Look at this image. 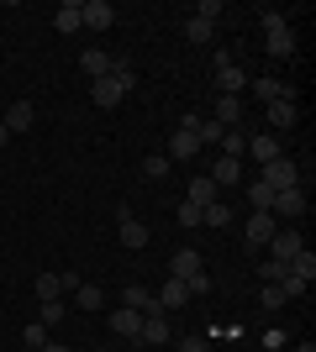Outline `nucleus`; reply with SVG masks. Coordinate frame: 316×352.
<instances>
[{
  "label": "nucleus",
  "mask_w": 316,
  "mask_h": 352,
  "mask_svg": "<svg viewBox=\"0 0 316 352\" xmlns=\"http://www.w3.org/2000/svg\"><path fill=\"white\" fill-rule=\"evenodd\" d=\"M264 53L269 58H290L295 53V32L285 27V11H264Z\"/></svg>",
  "instance_id": "f257e3e1"
},
{
  "label": "nucleus",
  "mask_w": 316,
  "mask_h": 352,
  "mask_svg": "<svg viewBox=\"0 0 316 352\" xmlns=\"http://www.w3.org/2000/svg\"><path fill=\"white\" fill-rule=\"evenodd\" d=\"M258 184H269L274 195H280V190H301V163H295V158H274V163H264Z\"/></svg>",
  "instance_id": "f03ea898"
},
{
  "label": "nucleus",
  "mask_w": 316,
  "mask_h": 352,
  "mask_svg": "<svg viewBox=\"0 0 316 352\" xmlns=\"http://www.w3.org/2000/svg\"><path fill=\"white\" fill-rule=\"evenodd\" d=\"M174 331H169V310H153L143 316V331H137V347H169Z\"/></svg>",
  "instance_id": "7ed1b4c3"
},
{
  "label": "nucleus",
  "mask_w": 316,
  "mask_h": 352,
  "mask_svg": "<svg viewBox=\"0 0 316 352\" xmlns=\"http://www.w3.org/2000/svg\"><path fill=\"white\" fill-rule=\"evenodd\" d=\"M79 21L90 32H105V27H116V6L111 0H79Z\"/></svg>",
  "instance_id": "20e7f679"
},
{
  "label": "nucleus",
  "mask_w": 316,
  "mask_h": 352,
  "mask_svg": "<svg viewBox=\"0 0 316 352\" xmlns=\"http://www.w3.org/2000/svg\"><path fill=\"white\" fill-rule=\"evenodd\" d=\"M274 232H280V221H274L269 210H253V216H248V226H242V242H248V248H269Z\"/></svg>",
  "instance_id": "39448f33"
},
{
  "label": "nucleus",
  "mask_w": 316,
  "mask_h": 352,
  "mask_svg": "<svg viewBox=\"0 0 316 352\" xmlns=\"http://www.w3.org/2000/svg\"><path fill=\"white\" fill-rule=\"evenodd\" d=\"M301 248H306V236L295 232V226H280V232L269 236V258H274V263H290Z\"/></svg>",
  "instance_id": "423d86ee"
},
{
  "label": "nucleus",
  "mask_w": 316,
  "mask_h": 352,
  "mask_svg": "<svg viewBox=\"0 0 316 352\" xmlns=\"http://www.w3.org/2000/svg\"><path fill=\"white\" fill-rule=\"evenodd\" d=\"M216 85H222V95H242V89H248L242 63L238 58H216Z\"/></svg>",
  "instance_id": "0eeeda50"
},
{
  "label": "nucleus",
  "mask_w": 316,
  "mask_h": 352,
  "mask_svg": "<svg viewBox=\"0 0 316 352\" xmlns=\"http://www.w3.org/2000/svg\"><path fill=\"white\" fill-rule=\"evenodd\" d=\"M269 216L301 221V216H306V190H280V195H274V206H269Z\"/></svg>",
  "instance_id": "6e6552de"
},
{
  "label": "nucleus",
  "mask_w": 316,
  "mask_h": 352,
  "mask_svg": "<svg viewBox=\"0 0 316 352\" xmlns=\"http://www.w3.org/2000/svg\"><path fill=\"white\" fill-rule=\"evenodd\" d=\"M116 226H121V242H127L132 252H137V248H148V226H143V221H137L127 206L116 210Z\"/></svg>",
  "instance_id": "1a4fd4ad"
},
{
  "label": "nucleus",
  "mask_w": 316,
  "mask_h": 352,
  "mask_svg": "<svg viewBox=\"0 0 316 352\" xmlns=\"http://www.w3.org/2000/svg\"><path fill=\"white\" fill-rule=\"evenodd\" d=\"M196 274H206V268H200V252H196V248H180V252H174V263H169V279L190 284Z\"/></svg>",
  "instance_id": "9d476101"
},
{
  "label": "nucleus",
  "mask_w": 316,
  "mask_h": 352,
  "mask_svg": "<svg viewBox=\"0 0 316 352\" xmlns=\"http://www.w3.org/2000/svg\"><path fill=\"white\" fill-rule=\"evenodd\" d=\"M248 153H253L258 168L274 163V158H285V153H280V137H269V132H248Z\"/></svg>",
  "instance_id": "9b49d317"
},
{
  "label": "nucleus",
  "mask_w": 316,
  "mask_h": 352,
  "mask_svg": "<svg viewBox=\"0 0 316 352\" xmlns=\"http://www.w3.org/2000/svg\"><path fill=\"white\" fill-rule=\"evenodd\" d=\"M32 121H37V105L32 100H11V111H6V132H32Z\"/></svg>",
  "instance_id": "f8f14e48"
},
{
  "label": "nucleus",
  "mask_w": 316,
  "mask_h": 352,
  "mask_svg": "<svg viewBox=\"0 0 316 352\" xmlns=\"http://www.w3.org/2000/svg\"><path fill=\"white\" fill-rule=\"evenodd\" d=\"M248 89H253L258 100H295V89H290V85H280V79H269V74L248 79Z\"/></svg>",
  "instance_id": "ddd939ff"
},
{
  "label": "nucleus",
  "mask_w": 316,
  "mask_h": 352,
  "mask_svg": "<svg viewBox=\"0 0 316 352\" xmlns=\"http://www.w3.org/2000/svg\"><path fill=\"white\" fill-rule=\"evenodd\" d=\"M196 153H200L196 132H185V126H180V132L169 137V153H164V158H169V163H174V158H180V163H190V158H196Z\"/></svg>",
  "instance_id": "4468645a"
},
{
  "label": "nucleus",
  "mask_w": 316,
  "mask_h": 352,
  "mask_svg": "<svg viewBox=\"0 0 316 352\" xmlns=\"http://www.w3.org/2000/svg\"><path fill=\"white\" fill-rule=\"evenodd\" d=\"M211 121H216V126H242V95H222Z\"/></svg>",
  "instance_id": "2eb2a0df"
},
{
  "label": "nucleus",
  "mask_w": 316,
  "mask_h": 352,
  "mask_svg": "<svg viewBox=\"0 0 316 352\" xmlns=\"http://www.w3.org/2000/svg\"><path fill=\"white\" fill-rule=\"evenodd\" d=\"M295 116H301V111H295V100H269V126H274V132H290V126H295Z\"/></svg>",
  "instance_id": "dca6fc26"
},
{
  "label": "nucleus",
  "mask_w": 316,
  "mask_h": 352,
  "mask_svg": "<svg viewBox=\"0 0 316 352\" xmlns=\"http://www.w3.org/2000/svg\"><path fill=\"white\" fill-rule=\"evenodd\" d=\"M111 331L137 342V331H143V316H137V310H111Z\"/></svg>",
  "instance_id": "f3484780"
},
{
  "label": "nucleus",
  "mask_w": 316,
  "mask_h": 352,
  "mask_svg": "<svg viewBox=\"0 0 316 352\" xmlns=\"http://www.w3.org/2000/svg\"><path fill=\"white\" fill-rule=\"evenodd\" d=\"M153 300H158V310H180V305H185V300H190V289H185V284H180V279H169V284H164V289L153 294Z\"/></svg>",
  "instance_id": "a211bd4d"
},
{
  "label": "nucleus",
  "mask_w": 316,
  "mask_h": 352,
  "mask_svg": "<svg viewBox=\"0 0 316 352\" xmlns=\"http://www.w3.org/2000/svg\"><path fill=\"white\" fill-rule=\"evenodd\" d=\"M79 69L90 74V79H105V74H111V53H101V47H90V53H79Z\"/></svg>",
  "instance_id": "6ab92c4d"
},
{
  "label": "nucleus",
  "mask_w": 316,
  "mask_h": 352,
  "mask_svg": "<svg viewBox=\"0 0 316 352\" xmlns=\"http://www.w3.org/2000/svg\"><path fill=\"white\" fill-rule=\"evenodd\" d=\"M53 27H59V32H79V27H85V21H79V0H63L59 11H53Z\"/></svg>",
  "instance_id": "aec40b11"
},
{
  "label": "nucleus",
  "mask_w": 316,
  "mask_h": 352,
  "mask_svg": "<svg viewBox=\"0 0 316 352\" xmlns=\"http://www.w3.org/2000/svg\"><path fill=\"white\" fill-rule=\"evenodd\" d=\"M200 226H232V210H227V200H211V206H200Z\"/></svg>",
  "instance_id": "412c9836"
},
{
  "label": "nucleus",
  "mask_w": 316,
  "mask_h": 352,
  "mask_svg": "<svg viewBox=\"0 0 316 352\" xmlns=\"http://www.w3.org/2000/svg\"><path fill=\"white\" fill-rule=\"evenodd\" d=\"M242 153H248V132H242V126H227L222 132V158H242Z\"/></svg>",
  "instance_id": "4be33fe9"
},
{
  "label": "nucleus",
  "mask_w": 316,
  "mask_h": 352,
  "mask_svg": "<svg viewBox=\"0 0 316 352\" xmlns=\"http://www.w3.org/2000/svg\"><path fill=\"white\" fill-rule=\"evenodd\" d=\"M290 274L311 284V279H316V252H311V248H301V252H295V258H290Z\"/></svg>",
  "instance_id": "5701e85b"
},
{
  "label": "nucleus",
  "mask_w": 316,
  "mask_h": 352,
  "mask_svg": "<svg viewBox=\"0 0 316 352\" xmlns=\"http://www.w3.org/2000/svg\"><path fill=\"white\" fill-rule=\"evenodd\" d=\"M185 200H190V206H211V200H216V184H211V179H190Z\"/></svg>",
  "instance_id": "b1692460"
},
{
  "label": "nucleus",
  "mask_w": 316,
  "mask_h": 352,
  "mask_svg": "<svg viewBox=\"0 0 316 352\" xmlns=\"http://www.w3.org/2000/svg\"><path fill=\"white\" fill-rule=\"evenodd\" d=\"M238 179H242V158H222L216 174H211V184H238Z\"/></svg>",
  "instance_id": "393cba45"
},
{
  "label": "nucleus",
  "mask_w": 316,
  "mask_h": 352,
  "mask_svg": "<svg viewBox=\"0 0 316 352\" xmlns=\"http://www.w3.org/2000/svg\"><path fill=\"white\" fill-rule=\"evenodd\" d=\"M101 300H105L101 284H79V289H74V305L79 310H101Z\"/></svg>",
  "instance_id": "a878e982"
},
{
  "label": "nucleus",
  "mask_w": 316,
  "mask_h": 352,
  "mask_svg": "<svg viewBox=\"0 0 316 352\" xmlns=\"http://www.w3.org/2000/svg\"><path fill=\"white\" fill-rule=\"evenodd\" d=\"M59 294H63L59 274H37V300H43V305H48V300H59Z\"/></svg>",
  "instance_id": "bb28decb"
},
{
  "label": "nucleus",
  "mask_w": 316,
  "mask_h": 352,
  "mask_svg": "<svg viewBox=\"0 0 316 352\" xmlns=\"http://www.w3.org/2000/svg\"><path fill=\"white\" fill-rule=\"evenodd\" d=\"M185 37H190V43H211V21L190 16V21H185Z\"/></svg>",
  "instance_id": "cd10ccee"
},
{
  "label": "nucleus",
  "mask_w": 316,
  "mask_h": 352,
  "mask_svg": "<svg viewBox=\"0 0 316 352\" xmlns=\"http://www.w3.org/2000/svg\"><path fill=\"white\" fill-rule=\"evenodd\" d=\"M63 316H69V310H63V300H48V305L37 310V321H43V326H59Z\"/></svg>",
  "instance_id": "c85d7f7f"
},
{
  "label": "nucleus",
  "mask_w": 316,
  "mask_h": 352,
  "mask_svg": "<svg viewBox=\"0 0 316 352\" xmlns=\"http://www.w3.org/2000/svg\"><path fill=\"white\" fill-rule=\"evenodd\" d=\"M248 200H253V210H269L274 206V190H269V184H248Z\"/></svg>",
  "instance_id": "c756f323"
},
{
  "label": "nucleus",
  "mask_w": 316,
  "mask_h": 352,
  "mask_svg": "<svg viewBox=\"0 0 316 352\" xmlns=\"http://www.w3.org/2000/svg\"><path fill=\"white\" fill-rule=\"evenodd\" d=\"M258 274H264V284H285V279H290V263H274V258H269Z\"/></svg>",
  "instance_id": "7c9ffc66"
},
{
  "label": "nucleus",
  "mask_w": 316,
  "mask_h": 352,
  "mask_svg": "<svg viewBox=\"0 0 316 352\" xmlns=\"http://www.w3.org/2000/svg\"><path fill=\"white\" fill-rule=\"evenodd\" d=\"M143 174H148V179H164V174H169V158H164V153H153V158H143Z\"/></svg>",
  "instance_id": "2f4dec72"
},
{
  "label": "nucleus",
  "mask_w": 316,
  "mask_h": 352,
  "mask_svg": "<svg viewBox=\"0 0 316 352\" xmlns=\"http://www.w3.org/2000/svg\"><path fill=\"white\" fill-rule=\"evenodd\" d=\"M21 342H27V347H48V326H43V321H32L27 331H21Z\"/></svg>",
  "instance_id": "473e14b6"
},
{
  "label": "nucleus",
  "mask_w": 316,
  "mask_h": 352,
  "mask_svg": "<svg viewBox=\"0 0 316 352\" xmlns=\"http://www.w3.org/2000/svg\"><path fill=\"white\" fill-rule=\"evenodd\" d=\"M280 305H290L285 289H280V284H264V310H280Z\"/></svg>",
  "instance_id": "72a5a7b5"
},
{
  "label": "nucleus",
  "mask_w": 316,
  "mask_h": 352,
  "mask_svg": "<svg viewBox=\"0 0 316 352\" xmlns=\"http://www.w3.org/2000/svg\"><path fill=\"white\" fill-rule=\"evenodd\" d=\"M180 226H200V206H190V200H180Z\"/></svg>",
  "instance_id": "f704fd0d"
},
{
  "label": "nucleus",
  "mask_w": 316,
  "mask_h": 352,
  "mask_svg": "<svg viewBox=\"0 0 316 352\" xmlns=\"http://www.w3.org/2000/svg\"><path fill=\"white\" fill-rule=\"evenodd\" d=\"M196 16H200V21H211V27H216V16H222V6H216V0H200V6H196Z\"/></svg>",
  "instance_id": "c9c22d12"
},
{
  "label": "nucleus",
  "mask_w": 316,
  "mask_h": 352,
  "mask_svg": "<svg viewBox=\"0 0 316 352\" xmlns=\"http://www.w3.org/2000/svg\"><path fill=\"white\" fill-rule=\"evenodd\" d=\"M185 289H190V300H196V294H211V274H196V279L185 284Z\"/></svg>",
  "instance_id": "e433bc0d"
},
{
  "label": "nucleus",
  "mask_w": 316,
  "mask_h": 352,
  "mask_svg": "<svg viewBox=\"0 0 316 352\" xmlns=\"http://www.w3.org/2000/svg\"><path fill=\"white\" fill-rule=\"evenodd\" d=\"M174 352H211V347H206V337H185Z\"/></svg>",
  "instance_id": "4c0bfd02"
},
{
  "label": "nucleus",
  "mask_w": 316,
  "mask_h": 352,
  "mask_svg": "<svg viewBox=\"0 0 316 352\" xmlns=\"http://www.w3.org/2000/svg\"><path fill=\"white\" fill-rule=\"evenodd\" d=\"M37 352H74V347H59V342H48V347H37Z\"/></svg>",
  "instance_id": "58836bf2"
},
{
  "label": "nucleus",
  "mask_w": 316,
  "mask_h": 352,
  "mask_svg": "<svg viewBox=\"0 0 316 352\" xmlns=\"http://www.w3.org/2000/svg\"><path fill=\"white\" fill-rule=\"evenodd\" d=\"M6 142H11V132H6V126H0V147H6Z\"/></svg>",
  "instance_id": "ea45409f"
},
{
  "label": "nucleus",
  "mask_w": 316,
  "mask_h": 352,
  "mask_svg": "<svg viewBox=\"0 0 316 352\" xmlns=\"http://www.w3.org/2000/svg\"><path fill=\"white\" fill-rule=\"evenodd\" d=\"M295 352H316V347H311V342H301V347H295Z\"/></svg>",
  "instance_id": "a19ab883"
},
{
  "label": "nucleus",
  "mask_w": 316,
  "mask_h": 352,
  "mask_svg": "<svg viewBox=\"0 0 316 352\" xmlns=\"http://www.w3.org/2000/svg\"><path fill=\"white\" fill-rule=\"evenodd\" d=\"M21 352H37V347H21Z\"/></svg>",
  "instance_id": "79ce46f5"
}]
</instances>
